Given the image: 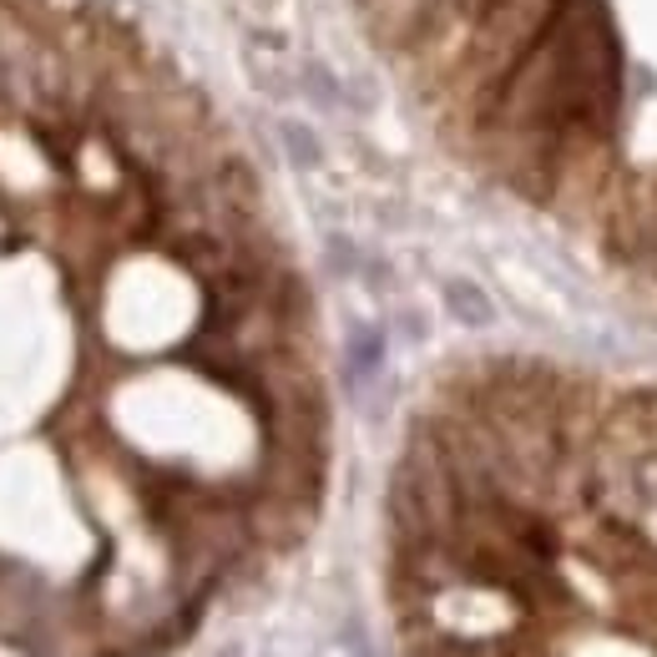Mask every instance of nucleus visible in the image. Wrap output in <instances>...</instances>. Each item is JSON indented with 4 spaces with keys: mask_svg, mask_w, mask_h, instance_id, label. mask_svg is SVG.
I'll return each instance as SVG.
<instances>
[{
    "mask_svg": "<svg viewBox=\"0 0 657 657\" xmlns=\"http://www.w3.org/2000/svg\"><path fill=\"white\" fill-rule=\"evenodd\" d=\"M380 365V334H369V329H354L350 339V375H365V369Z\"/></svg>",
    "mask_w": 657,
    "mask_h": 657,
    "instance_id": "f03ea898",
    "label": "nucleus"
},
{
    "mask_svg": "<svg viewBox=\"0 0 657 657\" xmlns=\"http://www.w3.org/2000/svg\"><path fill=\"white\" fill-rule=\"evenodd\" d=\"M445 304H451V314H455L460 324H470V329H485V324L496 319V308H491V299H485V293L476 289V283H466V278L445 289Z\"/></svg>",
    "mask_w": 657,
    "mask_h": 657,
    "instance_id": "f257e3e1",
    "label": "nucleus"
},
{
    "mask_svg": "<svg viewBox=\"0 0 657 657\" xmlns=\"http://www.w3.org/2000/svg\"><path fill=\"white\" fill-rule=\"evenodd\" d=\"M344 653H350V657H380V653H375V637H369V628L359 622V617L344 622Z\"/></svg>",
    "mask_w": 657,
    "mask_h": 657,
    "instance_id": "7ed1b4c3",
    "label": "nucleus"
}]
</instances>
